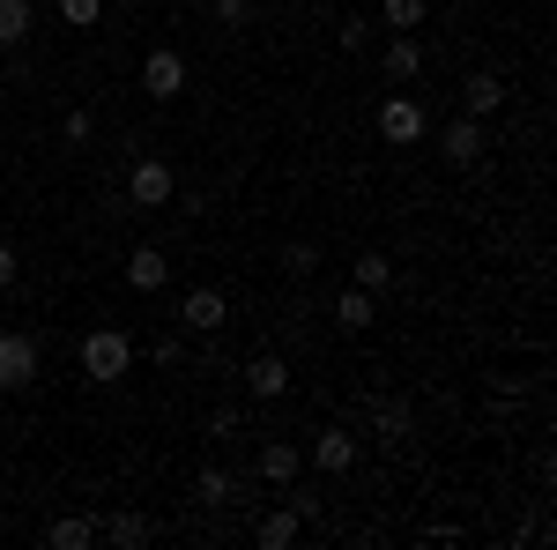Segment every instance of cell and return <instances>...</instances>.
Here are the masks:
<instances>
[{
  "label": "cell",
  "mask_w": 557,
  "mask_h": 550,
  "mask_svg": "<svg viewBox=\"0 0 557 550\" xmlns=\"http://www.w3.org/2000/svg\"><path fill=\"white\" fill-rule=\"evenodd\" d=\"M89 543H97V521H83V513H67V521L45 528V550H89Z\"/></svg>",
  "instance_id": "17"
},
{
  "label": "cell",
  "mask_w": 557,
  "mask_h": 550,
  "mask_svg": "<svg viewBox=\"0 0 557 550\" xmlns=\"http://www.w3.org/2000/svg\"><path fill=\"white\" fill-rule=\"evenodd\" d=\"M298 476H305V447H290V439H268V447H260V484L290 491Z\"/></svg>",
  "instance_id": "9"
},
{
  "label": "cell",
  "mask_w": 557,
  "mask_h": 550,
  "mask_svg": "<svg viewBox=\"0 0 557 550\" xmlns=\"http://www.w3.org/2000/svg\"><path fill=\"white\" fill-rule=\"evenodd\" d=\"M380 142H394V149H409V142H424V105L394 89V97L380 105Z\"/></svg>",
  "instance_id": "5"
},
{
  "label": "cell",
  "mask_w": 557,
  "mask_h": 550,
  "mask_svg": "<svg viewBox=\"0 0 557 550\" xmlns=\"http://www.w3.org/2000/svg\"><path fill=\"white\" fill-rule=\"evenodd\" d=\"M238 380H246L253 402H283V394H290V365H283L275 350H260V357H246V372H238Z\"/></svg>",
  "instance_id": "7"
},
{
  "label": "cell",
  "mask_w": 557,
  "mask_h": 550,
  "mask_svg": "<svg viewBox=\"0 0 557 550\" xmlns=\"http://www.w3.org/2000/svg\"><path fill=\"white\" fill-rule=\"evenodd\" d=\"M172 194H178V179H172L164 157H141V164L127 171V201H134V209H164Z\"/></svg>",
  "instance_id": "4"
},
{
  "label": "cell",
  "mask_w": 557,
  "mask_h": 550,
  "mask_svg": "<svg viewBox=\"0 0 557 550\" xmlns=\"http://www.w3.org/2000/svg\"><path fill=\"white\" fill-rule=\"evenodd\" d=\"M335 45H343V52H364V45H372V23H357V15H349L343 30H335Z\"/></svg>",
  "instance_id": "26"
},
{
  "label": "cell",
  "mask_w": 557,
  "mask_h": 550,
  "mask_svg": "<svg viewBox=\"0 0 557 550\" xmlns=\"http://www.w3.org/2000/svg\"><path fill=\"white\" fill-rule=\"evenodd\" d=\"M127 283L134 291H164V283H172V260L157 254V246H134L127 254Z\"/></svg>",
  "instance_id": "14"
},
{
  "label": "cell",
  "mask_w": 557,
  "mask_h": 550,
  "mask_svg": "<svg viewBox=\"0 0 557 550\" xmlns=\"http://www.w3.org/2000/svg\"><path fill=\"white\" fill-rule=\"evenodd\" d=\"M498 105H506V83H498L491 68H475L469 83H461V112H469V120H491Z\"/></svg>",
  "instance_id": "10"
},
{
  "label": "cell",
  "mask_w": 557,
  "mask_h": 550,
  "mask_svg": "<svg viewBox=\"0 0 557 550\" xmlns=\"http://www.w3.org/2000/svg\"><path fill=\"white\" fill-rule=\"evenodd\" d=\"M372 431H380V447L394 454V447L417 439V410H409V402H380V410H372Z\"/></svg>",
  "instance_id": "12"
},
{
  "label": "cell",
  "mask_w": 557,
  "mask_h": 550,
  "mask_svg": "<svg viewBox=\"0 0 557 550\" xmlns=\"http://www.w3.org/2000/svg\"><path fill=\"white\" fill-rule=\"evenodd\" d=\"M30 380H38V335L8 328V335H0V394H23Z\"/></svg>",
  "instance_id": "2"
},
{
  "label": "cell",
  "mask_w": 557,
  "mask_h": 550,
  "mask_svg": "<svg viewBox=\"0 0 557 550\" xmlns=\"http://www.w3.org/2000/svg\"><path fill=\"white\" fill-rule=\"evenodd\" d=\"M157 365L178 372V365H186V335H157Z\"/></svg>",
  "instance_id": "27"
},
{
  "label": "cell",
  "mask_w": 557,
  "mask_h": 550,
  "mask_svg": "<svg viewBox=\"0 0 557 550\" xmlns=\"http://www.w3.org/2000/svg\"><path fill=\"white\" fill-rule=\"evenodd\" d=\"M127 365H134V335L127 328H97V335H83V372L97 387L127 380Z\"/></svg>",
  "instance_id": "1"
},
{
  "label": "cell",
  "mask_w": 557,
  "mask_h": 550,
  "mask_svg": "<svg viewBox=\"0 0 557 550\" xmlns=\"http://www.w3.org/2000/svg\"><path fill=\"white\" fill-rule=\"evenodd\" d=\"M298 506H275V513H260V528H253V543L260 550H283V543H298Z\"/></svg>",
  "instance_id": "16"
},
{
  "label": "cell",
  "mask_w": 557,
  "mask_h": 550,
  "mask_svg": "<svg viewBox=\"0 0 557 550\" xmlns=\"http://www.w3.org/2000/svg\"><path fill=\"white\" fill-rule=\"evenodd\" d=\"M30 30H38V0H0V52H15Z\"/></svg>",
  "instance_id": "15"
},
{
  "label": "cell",
  "mask_w": 557,
  "mask_h": 550,
  "mask_svg": "<svg viewBox=\"0 0 557 550\" xmlns=\"http://www.w3.org/2000/svg\"><path fill=\"white\" fill-rule=\"evenodd\" d=\"M424 15H431V0H380V23H386V30H417Z\"/></svg>",
  "instance_id": "21"
},
{
  "label": "cell",
  "mask_w": 557,
  "mask_h": 550,
  "mask_svg": "<svg viewBox=\"0 0 557 550\" xmlns=\"http://www.w3.org/2000/svg\"><path fill=\"white\" fill-rule=\"evenodd\" d=\"M141 89H149V97H157V105H172L178 89H186V60H178L172 45H157V52H149V60H141Z\"/></svg>",
  "instance_id": "6"
},
{
  "label": "cell",
  "mask_w": 557,
  "mask_h": 550,
  "mask_svg": "<svg viewBox=\"0 0 557 550\" xmlns=\"http://www.w3.org/2000/svg\"><path fill=\"white\" fill-rule=\"evenodd\" d=\"M372 313H380L372 291H343V297H335V328H349V335H364V328H372Z\"/></svg>",
  "instance_id": "20"
},
{
  "label": "cell",
  "mask_w": 557,
  "mask_h": 550,
  "mask_svg": "<svg viewBox=\"0 0 557 550\" xmlns=\"http://www.w3.org/2000/svg\"><path fill=\"white\" fill-rule=\"evenodd\" d=\"M15 276H23V254H15V246L0 239V291H15Z\"/></svg>",
  "instance_id": "29"
},
{
  "label": "cell",
  "mask_w": 557,
  "mask_h": 550,
  "mask_svg": "<svg viewBox=\"0 0 557 550\" xmlns=\"http://www.w3.org/2000/svg\"><path fill=\"white\" fill-rule=\"evenodd\" d=\"M104 15V0H60V23H75V30H89Z\"/></svg>",
  "instance_id": "25"
},
{
  "label": "cell",
  "mask_w": 557,
  "mask_h": 550,
  "mask_svg": "<svg viewBox=\"0 0 557 550\" xmlns=\"http://www.w3.org/2000/svg\"><path fill=\"white\" fill-rule=\"evenodd\" d=\"M178 328H186V335H223V328H231L223 291H209V283H201V291H186V297H178Z\"/></svg>",
  "instance_id": "3"
},
{
  "label": "cell",
  "mask_w": 557,
  "mask_h": 550,
  "mask_svg": "<svg viewBox=\"0 0 557 550\" xmlns=\"http://www.w3.org/2000/svg\"><path fill=\"white\" fill-rule=\"evenodd\" d=\"M424 75V45L409 38V30H394L386 38V83H417Z\"/></svg>",
  "instance_id": "13"
},
{
  "label": "cell",
  "mask_w": 557,
  "mask_h": 550,
  "mask_svg": "<svg viewBox=\"0 0 557 550\" xmlns=\"http://www.w3.org/2000/svg\"><path fill=\"white\" fill-rule=\"evenodd\" d=\"M238 491H246V484H238L231 468H201V484H194L201 506H238Z\"/></svg>",
  "instance_id": "18"
},
{
  "label": "cell",
  "mask_w": 557,
  "mask_h": 550,
  "mask_svg": "<svg viewBox=\"0 0 557 550\" xmlns=\"http://www.w3.org/2000/svg\"><path fill=\"white\" fill-rule=\"evenodd\" d=\"M386 283H394V260H386V254H357V291L380 297Z\"/></svg>",
  "instance_id": "22"
},
{
  "label": "cell",
  "mask_w": 557,
  "mask_h": 550,
  "mask_svg": "<svg viewBox=\"0 0 557 550\" xmlns=\"http://www.w3.org/2000/svg\"><path fill=\"white\" fill-rule=\"evenodd\" d=\"M483 142H491V134H483V120H469V112H461V120L446 127V142H438V149H446V164H461V171H469L475 157H483Z\"/></svg>",
  "instance_id": "11"
},
{
  "label": "cell",
  "mask_w": 557,
  "mask_h": 550,
  "mask_svg": "<svg viewBox=\"0 0 557 550\" xmlns=\"http://www.w3.org/2000/svg\"><path fill=\"white\" fill-rule=\"evenodd\" d=\"M209 15L223 30H246V15H253V0H209Z\"/></svg>",
  "instance_id": "23"
},
{
  "label": "cell",
  "mask_w": 557,
  "mask_h": 550,
  "mask_svg": "<svg viewBox=\"0 0 557 550\" xmlns=\"http://www.w3.org/2000/svg\"><path fill=\"white\" fill-rule=\"evenodd\" d=\"M312 268H320V254H312L305 239H290V246H283V276H312Z\"/></svg>",
  "instance_id": "24"
},
{
  "label": "cell",
  "mask_w": 557,
  "mask_h": 550,
  "mask_svg": "<svg viewBox=\"0 0 557 550\" xmlns=\"http://www.w3.org/2000/svg\"><path fill=\"white\" fill-rule=\"evenodd\" d=\"M97 543L141 550V543H149V521H141V513H112V521H104V528H97Z\"/></svg>",
  "instance_id": "19"
},
{
  "label": "cell",
  "mask_w": 557,
  "mask_h": 550,
  "mask_svg": "<svg viewBox=\"0 0 557 550\" xmlns=\"http://www.w3.org/2000/svg\"><path fill=\"white\" fill-rule=\"evenodd\" d=\"M60 134H67V142H89V134H97V120H89L83 105H75V112H67V120H60Z\"/></svg>",
  "instance_id": "28"
},
{
  "label": "cell",
  "mask_w": 557,
  "mask_h": 550,
  "mask_svg": "<svg viewBox=\"0 0 557 550\" xmlns=\"http://www.w3.org/2000/svg\"><path fill=\"white\" fill-rule=\"evenodd\" d=\"M305 462L320 468V476H349V468H357V439H349L343 424H327V431L312 439V454H305Z\"/></svg>",
  "instance_id": "8"
}]
</instances>
